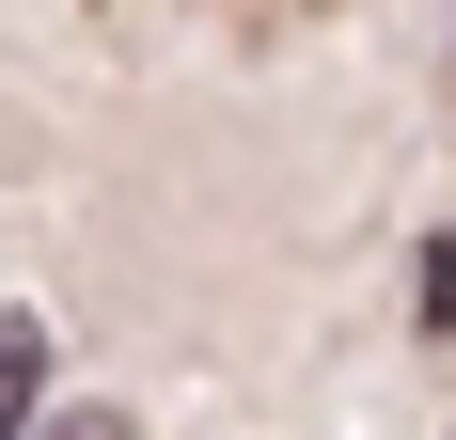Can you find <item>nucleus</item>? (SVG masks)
I'll return each instance as SVG.
<instances>
[{
    "instance_id": "f03ea898",
    "label": "nucleus",
    "mask_w": 456,
    "mask_h": 440,
    "mask_svg": "<svg viewBox=\"0 0 456 440\" xmlns=\"http://www.w3.org/2000/svg\"><path fill=\"white\" fill-rule=\"evenodd\" d=\"M425 314H441V330H456V236H441V267H425Z\"/></svg>"
},
{
    "instance_id": "f257e3e1",
    "label": "nucleus",
    "mask_w": 456,
    "mask_h": 440,
    "mask_svg": "<svg viewBox=\"0 0 456 440\" xmlns=\"http://www.w3.org/2000/svg\"><path fill=\"white\" fill-rule=\"evenodd\" d=\"M32 409H47V330L16 314L0 330V440H32Z\"/></svg>"
},
{
    "instance_id": "7ed1b4c3",
    "label": "nucleus",
    "mask_w": 456,
    "mask_h": 440,
    "mask_svg": "<svg viewBox=\"0 0 456 440\" xmlns=\"http://www.w3.org/2000/svg\"><path fill=\"white\" fill-rule=\"evenodd\" d=\"M63 440H126V425H63Z\"/></svg>"
}]
</instances>
